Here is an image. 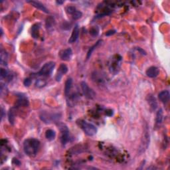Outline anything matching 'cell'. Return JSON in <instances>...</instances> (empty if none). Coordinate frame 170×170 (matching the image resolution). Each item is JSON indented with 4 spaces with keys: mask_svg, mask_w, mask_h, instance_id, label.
Returning <instances> with one entry per match:
<instances>
[{
    "mask_svg": "<svg viewBox=\"0 0 170 170\" xmlns=\"http://www.w3.org/2000/svg\"><path fill=\"white\" fill-rule=\"evenodd\" d=\"M146 100L147 101V103L149 104L150 109L151 111H155L158 108V102L156 101L155 98L151 95H148L147 96Z\"/></svg>",
    "mask_w": 170,
    "mask_h": 170,
    "instance_id": "12",
    "label": "cell"
},
{
    "mask_svg": "<svg viewBox=\"0 0 170 170\" xmlns=\"http://www.w3.org/2000/svg\"><path fill=\"white\" fill-rule=\"evenodd\" d=\"M122 61V57L119 55H114L113 58H112L109 64L110 66L109 68H110V71H111V73H113L114 74L118 73V72L120 68Z\"/></svg>",
    "mask_w": 170,
    "mask_h": 170,
    "instance_id": "6",
    "label": "cell"
},
{
    "mask_svg": "<svg viewBox=\"0 0 170 170\" xmlns=\"http://www.w3.org/2000/svg\"><path fill=\"white\" fill-rule=\"evenodd\" d=\"M56 137V132L55 130L49 129L45 132V138L48 141H53Z\"/></svg>",
    "mask_w": 170,
    "mask_h": 170,
    "instance_id": "20",
    "label": "cell"
},
{
    "mask_svg": "<svg viewBox=\"0 0 170 170\" xmlns=\"http://www.w3.org/2000/svg\"><path fill=\"white\" fill-rule=\"evenodd\" d=\"M59 114H50L45 111H42L39 114V118L45 124H50L53 122H57L61 118Z\"/></svg>",
    "mask_w": 170,
    "mask_h": 170,
    "instance_id": "5",
    "label": "cell"
},
{
    "mask_svg": "<svg viewBox=\"0 0 170 170\" xmlns=\"http://www.w3.org/2000/svg\"><path fill=\"white\" fill-rule=\"evenodd\" d=\"M15 108H10L8 112V120L10 123V124L14 125L16 120V114H15Z\"/></svg>",
    "mask_w": 170,
    "mask_h": 170,
    "instance_id": "22",
    "label": "cell"
},
{
    "mask_svg": "<svg viewBox=\"0 0 170 170\" xmlns=\"http://www.w3.org/2000/svg\"><path fill=\"white\" fill-rule=\"evenodd\" d=\"M54 25H55V21H54V19L52 17H49L47 19V21H46L47 28L49 29L52 28L54 26Z\"/></svg>",
    "mask_w": 170,
    "mask_h": 170,
    "instance_id": "27",
    "label": "cell"
},
{
    "mask_svg": "<svg viewBox=\"0 0 170 170\" xmlns=\"http://www.w3.org/2000/svg\"><path fill=\"white\" fill-rule=\"evenodd\" d=\"M100 43H102V41L101 40H99V41H98L95 45H94L93 46H92L91 47H90L88 50V51L87 53V55H86V60H88L89 59V58L91 57L92 55V54L93 53L94 50H95L96 48H97V47L99 46L100 44Z\"/></svg>",
    "mask_w": 170,
    "mask_h": 170,
    "instance_id": "23",
    "label": "cell"
},
{
    "mask_svg": "<svg viewBox=\"0 0 170 170\" xmlns=\"http://www.w3.org/2000/svg\"><path fill=\"white\" fill-rule=\"evenodd\" d=\"M55 67V63L53 61H49L46 63L41 67L38 73L35 74H33V76L36 77H49L52 75L54 71V68Z\"/></svg>",
    "mask_w": 170,
    "mask_h": 170,
    "instance_id": "3",
    "label": "cell"
},
{
    "mask_svg": "<svg viewBox=\"0 0 170 170\" xmlns=\"http://www.w3.org/2000/svg\"><path fill=\"white\" fill-rule=\"evenodd\" d=\"M77 124L79 127H81V128L83 130L86 135L88 136H93L97 133V128L91 123H88L85 120H79L77 121Z\"/></svg>",
    "mask_w": 170,
    "mask_h": 170,
    "instance_id": "4",
    "label": "cell"
},
{
    "mask_svg": "<svg viewBox=\"0 0 170 170\" xmlns=\"http://www.w3.org/2000/svg\"><path fill=\"white\" fill-rule=\"evenodd\" d=\"M138 49V51H140V52L141 53H142V55H146V51H145V50H143L142 49H141V48L138 47V49Z\"/></svg>",
    "mask_w": 170,
    "mask_h": 170,
    "instance_id": "32",
    "label": "cell"
},
{
    "mask_svg": "<svg viewBox=\"0 0 170 170\" xmlns=\"http://www.w3.org/2000/svg\"><path fill=\"white\" fill-rule=\"evenodd\" d=\"M56 3L58 5H62L63 3H64V2L63 1H57Z\"/></svg>",
    "mask_w": 170,
    "mask_h": 170,
    "instance_id": "34",
    "label": "cell"
},
{
    "mask_svg": "<svg viewBox=\"0 0 170 170\" xmlns=\"http://www.w3.org/2000/svg\"><path fill=\"white\" fill-rule=\"evenodd\" d=\"M47 85V82L43 79H37L35 82V86L37 88H42Z\"/></svg>",
    "mask_w": 170,
    "mask_h": 170,
    "instance_id": "26",
    "label": "cell"
},
{
    "mask_svg": "<svg viewBox=\"0 0 170 170\" xmlns=\"http://www.w3.org/2000/svg\"><path fill=\"white\" fill-rule=\"evenodd\" d=\"M73 88V79L71 78H68L67 80L65 82L64 86V95L66 97L68 96V95L71 93V91Z\"/></svg>",
    "mask_w": 170,
    "mask_h": 170,
    "instance_id": "16",
    "label": "cell"
},
{
    "mask_svg": "<svg viewBox=\"0 0 170 170\" xmlns=\"http://www.w3.org/2000/svg\"><path fill=\"white\" fill-rule=\"evenodd\" d=\"M82 16V13L81 12V11L77 9L73 15H72V18H73L74 20H78L80 19V18H81Z\"/></svg>",
    "mask_w": 170,
    "mask_h": 170,
    "instance_id": "28",
    "label": "cell"
},
{
    "mask_svg": "<svg viewBox=\"0 0 170 170\" xmlns=\"http://www.w3.org/2000/svg\"><path fill=\"white\" fill-rule=\"evenodd\" d=\"M1 117H2V119L3 118V116H4V110H3V108H2V112H1Z\"/></svg>",
    "mask_w": 170,
    "mask_h": 170,
    "instance_id": "33",
    "label": "cell"
},
{
    "mask_svg": "<svg viewBox=\"0 0 170 170\" xmlns=\"http://www.w3.org/2000/svg\"><path fill=\"white\" fill-rule=\"evenodd\" d=\"M8 54L5 50L2 49L0 52V63L3 65H7L8 63Z\"/></svg>",
    "mask_w": 170,
    "mask_h": 170,
    "instance_id": "19",
    "label": "cell"
},
{
    "mask_svg": "<svg viewBox=\"0 0 170 170\" xmlns=\"http://www.w3.org/2000/svg\"><path fill=\"white\" fill-rule=\"evenodd\" d=\"M17 106H28L29 101L22 94H20V95L18 96V100L17 101Z\"/></svg>",
    "mask_w": 170,
    "mask_h": 170,
    "instance_id": "18",
    "label": "cell"
},
{
    "mask_svg": "<svg viewBox=\"0 0 170 170\" xmlns=\"http://www.w3.org/2000/svg\"><path fill=\"white\" fill-rule=\"evenodd\" d=\"M163 117H164L163 110L161 108H160V109L158 110L156 114V118H155V126H159L160 125H161L163 121Z\"/></svg>",
    "mask_w": 170,
    "mask_h": 170,
    "instance_id": "21",
    "label": "cell"
},
{
    "mask_svg": "<svg viewBox=\"0 0 170 170\" xmlns=\"http://www.w3.org/2000/svg\"><path fill=\"white\" fill-rule=\"evenodd\" d=\"M68 72V67L66 64H61L60 66L59 69L57 71V73L56 75V81L57 82H60L61 78H62L63 76L64 75Z\"/></svg>",
    "mask_w": 170,
    "mask_h": 170,
    "instance_id": "10",
    "label": "cell"
},
{
    "mask_svg": "<svg viewBox=\"0 0 170 170\" xmlns=\"http://www.w3.org/2000/svg\"><path fill=\"white\" fill-rule=\"evenodd\" d=\"M29 3H31V4L35 7V8H37V9H39L42 11V12H45V13H49V10L47 9V8L42 3H41L40 2H37V1H27V2Z\"/></svg>",
    "mask_w": 170,
    "mask_h": 170,
    "instance_id": "14",
    "label": "cell"
},
{
    "mask_svg": "<svg viewBox=\"0 0 170 170\" xmlns=\"http://www.w3.org/2000/svg\"><path fill=\"white\" fill-rule=\"evenodd\" d=\"M158 98H159V100H160L162 103L167 104L169 102V98H170L169 92L167 90H162L161 92L159 93Z\"/></svg>",
    "mask_w": 170,
    "mask_h": 170,
    "instance_id": "13",
    "label": "cell"
},
{
    "mask_svg": "<svg viewBox=\"0 0 170 170\" xmlns=\"http://www.w3.org/2000/svg\"><path fill=\"white\" fill-rule=\"evenodd\" d=\"M31 79L29 78H27L24 80L23 85H25V86H26V87H29V86H30V85H31Z\"/></svg>",
    "mask_w": 170,
    "mask_h": 170,
    "instance_id": "30",
    "label": "cell"
},
{
    "mask_svg": "<svg viewBox=\"0 0 170 170\" xmlns=\"http://www.w3.org/2000/svg\"><path fill=\"white\" fill-rule=\"evenodd\" d=\"M2 78H8V80H10V74L9 72L4 68H1V72H0Z\"/></svg>",
    "mask_w": 170,
    "mask_h": 170,
    "instance_id": "24",
    "label": "cell"
},
{
    "mask_svg": "<svg viewBox=\"0 0 170 170\" xmlns=\"http://www.w3.org/2000/svg\"><path fill=\"white\" fill-rule=\"evenodd\" d=\"M72 56H73V50L71 48H67L62 50L59 53V57L61 60L64 61H70Z\"/></svg>",
    "mask_w": 170,
    "mask_h": 170,
    "instance_id": "9",
    "label": "cell"
},
{
    "mask_svg": "<svg viewBox=\"0 0 170 170\" xmlns=\"http://www.w3.org/2000/svg\"><path fill=\"white\" fill-rule=\"evenodd\" d=\"M99 28L98 26H95L92 27L90 29V34L91 35L92 37H96L99 33Z\"/></svg>",
    "mask_w": 170,
    "mask_h": 170,
    "instance_id": "25",
    "label": "cell"
},
{
    "mask_svg": "<svg viewBox=\"0 0 170 170\" xmlns=\"http://www.w3.org/2000/svg\"><path fill=\"white\" fill-rule=\"evenodd\" d=\"M76 10H77V9H76V8L74 6H68V7H67V8H66L67 13L68 14H69V15H71V16L75 13Z\"/></svg>",
    "mask_w": 170,
    "mask_h": 170,
    "instance_id": "29",
    "label": "cell"
},
{
    "mask_svg": "<svg viewBox=\"0 0 170 170\" xmlns=\"http://www.w3.org/2000/svg\"><path fill=\"white\" fill-rule=\"evenodd\" d=\"M150 142V130L147 123H145V125L144 126L143 136H142V140H141L140 146L139 148V154H142L147 149L148 146H149Z\"/></svg>",
    "mask_w": 170,
    "mask_h": 170,
    "instance_id": "2",
    "label": "cell"
},
{
    "mask_svg": "<svg viewBox=\"0 0 170 170\" xmlns=\"http://www.w3.org/2000/svg\"><path fill=\"white\" fill-rule=\"evenodd\" d=\"M81 86L82 90V92L84 94L85 96L87 99L92 100L96 97V93L94 90L89 87L87 83L85 81H82L81 83Z\"/></svg>",
    "mask_w": 170,
    "mask_h": 170,
    "instance_id": "8",
    "label": "cell"
},
{
    "mask_svg": "<svg viewBox=\"0 0 170 170\" xmlns=\"http://www.w3.org/2000/svg\"><path fill=\"white\" fill-rule=\"evenodd\" d=\"M79 32H80V31H79L78 25H76L73 29V32H72L71 37L69 38V39H68V43H74L75 42L77 41L79 37Z\"/></svg>",
    "mask_w": 170,
    "mask_h": 170,
    "instance_id": "15",
    "label": "cell"
},
{
    "mask_svg": "<svg viewBox=\"0 0 170 170\" xmlns=\"http://www.w3.org/2000/svg\"><path fill=\"white\" fill-rule=\"evenodd\" d=\"M59 126L61 131V142L63 146H65L69 142L71 139L69 130L65 124H61Z\"/></svg>",
    "mask_w": 170,
    "mask_h": 170,
    "instance_id": "7",
    "label": "cell"
},
{
    "mask_svg": "<svg viewBox=\"0 0 170 170\" xmlns=\"http://www.w3.org/2000/svg\"><path fill=\"white\" fill-rule=\"evenodd\" d=\"M41 143L39 140L35 138L26 139L23 142V150L25 154L29 157L37 155L40 149Z\"/></svg>",
    "mask_w": 170,
    "mask_h": 170,
    "instance_id": "1",
    "label": "cell"
},
{
    "mask_svg": "<svg viewBox=\"0 0 170 170\" xmlns=\"http://www.w3.org/2000/svg\"><path fill=\"white\" fill-rule=\"evenodd\" d=\"M114 33H116V30H110V31H108L106 33V36H111V35H114Z\"/></svg>",
    "mask_w": 170,
    "mask_h": 170,
    "instance_id": "31",
    "label": "cell"
},
{
    "mask_svg": "<svg viewBox=\"0 0 170 170\" xmlns=\"http://www.w3.org/2000/svg\"><path fill=\"white\" fill-rule=\"evenodd\" d=\"M41 27L40 23H35L31 27V36L34 39H38L39 37V29Z\"/></svg>",
    "mask_w": 170,
    "mask_h": 170,
    "instance_id": "17",
    "label": "cell"
},
{
    "mask_svg": "<svg viewBox=\"0 0 170 170\" xmlns=\"http://www.w3.org/2000/svg\"><path fill=\"white\" fill-rule=\"evenodd\" d=\"M146 74L148 77L150 78H155L158 76L160 74V70L156 67H150L147 68L146 72Z\"/></svg>",
    "mask_w": 170,
    "mask_h": 170,
    "instance_id": "11",
    "label": "cell"
}]
</instances>
